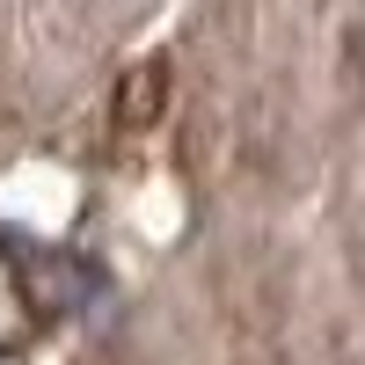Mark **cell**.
Wrapping results in <instances>:
<instances>
[{"instance_id":"cell-1","label":"cell","mask_w":365,"mask_h":365,"mask_svg":"<svg viewBox=\"0 0 365 365\" xmlns=\"http://www.w3.org/2000/svg\"><path fill=\"white\" fill-rule=\"evenodd\" d=\"M0 256H8L15 270V292H22V307L29 314H81V307H96L103 299V263H88L81 249H44V241H29V234H0Z\"/></svg>"},{"instance_id":"cell-2","label":"cell","mask_w":365,"mask_h":365,"mask_svg":"<svg viewBox=\"0 0 365 365\" xmlns=\"http://www.w3.org/2000/svg\"><path fill=\"white\" fill-rule=\"evenodd\" d=\"M168 103V66L161 58H139V66L125 73V88H117V132H146Z\"/></svg>"}]
</instances>
